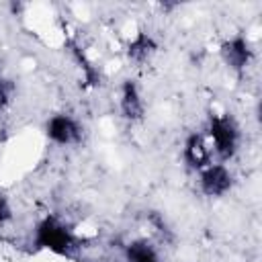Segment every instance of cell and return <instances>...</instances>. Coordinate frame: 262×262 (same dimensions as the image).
Returning <instances> with one entry per match:
<instances>
[{
  "label": "cell",
  "instance_id": "1",
  "mask_svg": "<svg viewBox=\"0 0 262 262\" xmlns=\"http://www.w3.org/2000/svg\"><path fill=\"white\" fill-rule=\"evenodd\" d=\"M207 141L211 151L223 160H231L239 149V127L229 115H215L209 119Z\"/></svg>",
  "mask_w": 262,
  "mask_h": 262
},
{
  "label": "cell",
  "instance_id": "2",
  "mask_svg": "<svg viewBox=\"0 0 262 262\" xmlns=\"http://www.w3.org/2000/svg\"><path fill=\"white\" fill-rule=\"evenodd\" d=\"M82 123L68 115V113H57L51 115L45 123V135L51 143L55 145H74L82 139Z\"/></svg>",
  "mask_w": 262,
  "mask_h": 262
},
{
  "label": "cell",
  "instance_id": "3",
  "mask_svg": "<svg viewBox=\"0 0 262 262\" xmlns=\"http://www.w3.org/2000/svg\"><path fill=\"white\" fill-rule=\"evenodd\" d=\"M199 186L207 196H223L233 186V176L223 164H209L199 172Z\"/></svg>",
  "mask_w": 262,
  "mask_h": 262
},
{
  "label": "cell",
  "instance_id": "4",
  "mask_svg": "<svg viewBox=\"0 0 262 262\" xmlns=\"http://www.w3.org/2000/svg\"><path fill=\"white\" fill-rule=\"evenodd\" d=\"M211 145L207 141V135L203 133H192L188 135V139L184 141V149H182V156H184V162L188 164V168L192 170H203L205 166L211 164Z\"/></svg>",
  "mask_w": 262,
  "mask_h": 262
},
{
  "label": "cell",
  "instance_id": "5",
  "mask_svg": "<svg viewBox=\"0 0 262 262\" xmlns=\"http://www.w3.org/2000/svg\"><path fill=\"white\" fill-rule=\"evenodd\" d=\"M37 235H39L41 246H45V248H49L53 252H61L63 254V252H68L72 248V235H70V231L63 225H59L57 221H53V219H45L39 225Z\"/></svg>",
  "mask_w": 262,
  "mask_h": 262
},
{
  "label": "cell",
  "instance_id": "6",
  "mask_svg": "<svg viewBox=\"0 0 262 262\" xmlns=\"http://www.w3.org/2000/svg\"><path fill=\"white\" fill-rule=\"evenodd\" d=\"M221 55H223V59L229 68L244 70V68H248V63L252 59V47H250L248 39H244L242 35H235L229 41H225V45L221 49Z\"/></svg>",
  "mask_w": 262,
  "mask_h": 262
},
{
  "label": "cell",
  "instance_id": "7",
  "mask_svg": "<svg viewBox=\"0 0 262 262\" xmlns=\"http://www.w3.org/2000/svg\"><path fill=\"white\" fill-rule=\"evenodd\" d=\"M119 104H121V113H123V117H125L127 121H139V119L143 117L145 104H143L141 92H139V88H137L135 82H131V80L123 82Z\"/></svg>",
  "mask_w": 262,
  "mask_h": 262
},
{
  "label": "cell",
  "instance_id": "8",
  "mask_svg": "<svg viewBox=\"0 0 262 262\" xmlns=\"http://www.w3.org/2000/svg\"><path fill=\"white\" fill-rule=\"evenodd\" d=\"M125 260L127 262H162L158 250L145 242V239H135L125 248Z\"/></svg>",
  "mask_w": 262,
  "mask_h": 262
},
{
  "label": "cell",
  "instance_id": "9",
  "mask_svg": "<svg viewBox=\"0 0 262 262\" xmlns=\"http://www.w3.org/2000/svg\"><path fill=\"white\" fill-rule=\"evenodd\" d=\"M154 51H156V43H154V39L147 37V35L135 37V39L131 41V45H129V55H131L135 61H145Z\"/></svg>",
  "mask_w": 262,
  "mask_h": 262
},
{
  "label": "cell",
  "instance_id": "10",
  "mask_svg": "<svg viewBox=\"0 0 262 262\" xmlns=\"http://www.w3.org/2000/svg\"><path fill=\"white\" fill-rule=\"evenodd\" d=\"M10 219H12V207H10V201H8V196L0 190V225L8 223Z\"/></svg>",
  "mask_w": 262,
  "mask_h": 262
},
{
  "label": "cell",
  "instance_id": "11",
  "mask_svg": "<svg viewBox=\"0 0 262 262\" xmlns=\"http://www.w3.org/2000/svg\"><path fill=\"white\" fill-rule=\"evenodd\" d=\"M8 100H10V90H8L6 84H0V113L6 108Z\"/></svg>",
  "mask_w": 262,
  "mask_h": 262
}]
</instances>
